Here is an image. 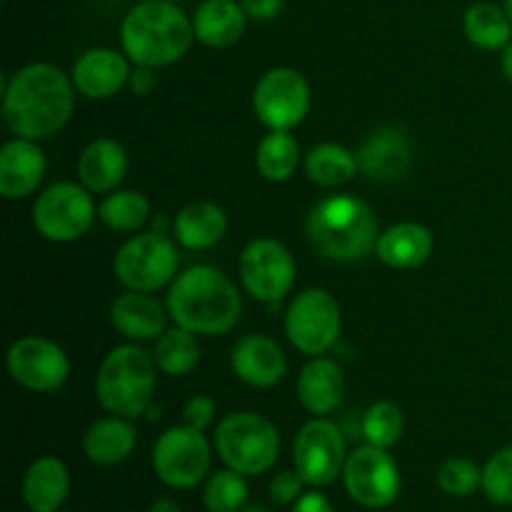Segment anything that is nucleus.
<instances>
[{"label":"nucleus","mask_w":512,"mask_h":512,"mask_svg":"<svg viewBox=\"0 0 512 512\" xmlns=\"http://www.w3.org/2000/svg\"><path fill=\"white\" fill-rule=\"evenodd\" d=\"M75 85L53 63H30L3 80V120L15 138L45 140L68 125Z\"/></svg>","instance_id":"1"},{"label":"nucleus","mask_w":512,"mask_h":512,"mask_svg":"<svg viewBox=\"0 0 512 512\" xmlns=\"http://www.w3.org/2000/svg\"><path fill=\"white\" fill-rule=\"evenodd\" d=\"M165 305L175 325L205 338L230 333L243 315L238 285L213 265H193L178 273Z\"/></svg>","instance_id":"2"},{"label":"nucleus","mask_w":512,"mask_h":512,"mask_svg":"<svg viewBox=\"0 0 512 512\" xmlns=\"http://www.w3.org/2000/svg\"><path fill=\"white\" fill-rule=\"evenodd\" d=\"M193 18L175 0H140L120 23V48L133 65L168 68L190 50Z\"/></svg>","instance_id":"3"},{"label":"nucleus","mask_w":512,"mask_h":512,"mask_svg":"<svg viewBox=\"0 0 512 512\" xmlns=\"http://www.w3.org/2000/svg\"><path fill=\"white\" fill-rule=\"evenodd\" d=\"M310 245L333 263H355L375 253L378 218L365 200L353 195H330L313 205L305 223Z\"/></svg>","instance_id":"4"},{"label":"nucleus","mask_w":512,"mask_h":512,"mask_svg":"<svg viewBox=\"0 0 512 512\" xmlns=\"http://www.w3.org/2000/svg\"><path fill=\"white\" fill-rule=\"evenodd\" d=\"M158 388V365L138 343L110 350L95 373V400L108 415L143 418Z\"/></svg>","instance_id":"5"},{"label":"nucleus","mask_w":512,"mask_h":512,"mask_svg":"<svg viewBox=\"0 0 512 512\" xmlns=\"http://www.w3.org/2000/svg\"><path fill=\"white\" fill-rule=\"evenodd\" d=\"M215 450L225 468L238 470L245 478L260 475L278 463L280 433L265 415L238 410L225 415L215 428Z\"/></svg>","instance_id":"6"},{"label":"nucleus","mask_w":512,"mask_h":512,"mask_svg":"<svg viewBox=\"0 0 512 512\" xmlns=\"http://www.w3.org/2000/svg\"><path fill=\"white\" fill-rule=\"evenodd\" d=\"M180 255L175 238L158 230L125 240L113 258V275L125 290L158 293L178 278Z\"/></svg>","instance_id":"7"},{"label":"nucleus","mask_w":512,"mask_h":512,"mask_svg":"<svg viewBox=\"0 0 512 512\" xmlns=\"http://www.w3.org/2000/svg\"><path fill=\"white\" fill-rule=\"evenodd\" d=\"M98 218L93 193L80 183H55L45 188L33 203V228L48 243L80 240Z\"/></svg>","instance_id":"8"},{"label":"nucleus","mask_w":512,"mask_h":512,"mask_svg":"<svg viewBox=\"0 0 512 512\" xmlns=\"http://www.w3.org/2000/svg\"><path fill=\"white\" fill-rule=\"evenodd\" d=\"M343 330L340 305L328 290L308 288L295 295L285 310V335L305 355H325L335 348Z\"/></svg>","instance_id":"9"},{"label":"nucleus","mask_w":512,"mask_h":512,"mask_svg":"<svg viewBox=\"0 0 512 512\" xmlns=\"http://www.w3.org/2000/svg\"><path fill=\"white\" fill-rule=\"evenodd\" d=\"M150 460L160 483L173 490H193L208 478L213 453L203 430L175 425L155 440Z\"/></svg>","instance_id":"10"},{"label":"nucleus","mask_w":512,"mask_h":512,"mask_svg":"<svg viewBox=\"0 0 512 512\" xmlns=\"http://www.w3.org/2000/svg\"><path fill=\"white\" fill-rule=\"evenodd\" d=\"M240 283L253 300L275 305L293 290L295 260L280 240L255 238L240 253Z\"/></svg>","instance_id":"11"},{"label":"nucleus","mask_w":512,"mask_h":512,"mask_svg":"<svg viewBox=\"0 0 512 512\" xmlns=\"http://www.w3.org/2000/svg\"><path fill=\"white\" fill-rule=\"evenodd\" d=\"M343 485L350 498L365 510H383L400 495V470L393 455L378 445H363L348 455L343 468Z\"/></svg>","instance_id":"12"},{"label":"nucleus","mask_w":512,"mask_h":512,"mask_svg":"<svg viewBox=\"0 0 512 512\" xmlns=\"http://www.w3.org/2000/svg\"><path fill=\"white\" fill-rule=\"evenodd\" d=\"M255 118L268 130H293L308 118L310 85L295 68L268 70L253 90Z\"/></svg>","instance_id":"13"},{"label":"nucleus","mask_w":512,"mask_h":512,"mask_svg":"<svg viewBox=\"0 0 512 512\" xmlns=\"http://www.w3.org/2000/svg\"><path fill=\"white\" fill-rule=\"evenodd\" d=\"M345 438L343 430L328 418H313L298 430L293 443V465L310 488H325L343 475Z\"/></svg>","instance_id":"14"},{"label":"nucleus","mask_w":512,"mask_h":512,"mask_svg":"<svg viewBox=\"0 0 512 512\" xmlns=\"http://www.w3.org/2000/svg\"><path fill=\"white\" fill-rule=\"evenodd\" d=\"M8 375L15 385L30 393H55L70 378V360L55 340L25 335L8 350Z\"/></svg>","instance_id":"15"},{"label":"nucleus","mask_w":512,"mask_h":512,"mask_svg":"<svg viewBox=\"0 0 512 512\" xmlns=\"http://www.w3.org/2000/svg\"><path fill=\"white\" fill-rule=\"evenodd\" d=\"M355 155L365 178L373 183H395L405 178L413 165V143L403 128L383 125L365 138Z\"/></svg>","instance_id":"16"},{"label":"nucleus","mask_w":512,"mask_h":512,"mask_svg":"<svg viewBox=\"0 0 512 512\" xmlns=\"http://www.w3.org/2000/svg\"><path fill=\"white\" fill-rule=\"evenodd\" d=\"M230 368L235 378L250 388H275L288 373V358L278 340L270 335L250 333L243 335L230 350Z\"/></svg>","instance_id":"17"},{"label":"nucleus","mask_w":512,"mask_h":512,"mask_svg":"<svg viewBox=\"0 0 512 512\" xmlns=\"http://www.w3.org/2000/svg\"><path fill=\"white\" fill-rule=\"evenodd\" d=\"M130 58L115 48H90L75 60L70 78L78 95L88 100H108L128 85Z\"/></svg>","instance_id":"18"},{"label":"nucleus","mask_w":512,"mask_h":512,"mask_svg":"<svg viewBox=\"0 0 512 512\" xmlns=\"http://www.w3.org/2000/svg\"><path fill=\"white\" fill-rule=\"evenodd\" d=\"M48 173V160L38 140L13 138L0 150V195L23 200L40 188Z\"/></svg>","instance_id":"19"},{"label":"nucleus","mask_w":512,"mask_h":512,"mask_svg":"<svg viewBox=\"0 0 512 512\" xmlns=\"http://www.w3.org/2000/svg\"><path fill=\"white\" fill-rule=\"evenodd\" d=\"M168 305L153 293L125 290L110 305V323L130 343H150L168 330Z\"/></svg>","instance_id":"20"},{"label":"nucleus","mask_w":512,"mask_h":512,"mask_svg":"<svg viewBox=\"0 0 512 512\" xmlns=\"http://www.w3.org/2000/svg\"><path fill=\"white\" fill-rule=\"evenodd\" d=\"M78 183L93 195H108L120 188L128 173V153L115 138H95L80 153Z\"/></svg>","instance_id":"21"},{"label":"nucleus","mask_w":512,"mask_h":512,"mask_svg":"<svg viewBox=\"0 0 512 512\" xmlns=\"http://www.w3.org/2000/svg\"><path fill=\"white\" fill-rule=\"evenodd\" d=\"M298 400L315 418H328L340 408L345 395V375L335 360L313 358L303 365L298 375Z\"/></svg>","instance_id":"22"},{"label":"nucleus","mask_w":512,"mask_h":512,"mask_svg":"<svg viewBox=\"0 0 512 512\" xmlns=\"http://www.w3.org/2000/svg\"><path fill=\"white\" fill-rule=\"evenodd\" d=\"M173 238L185 250H210L228 233V215L218 203L195 200L173 218Z\"/></svg>","instance_id":"23"},{"label":"nucleus","mask_w":512,"mask_h":512,"mask_svg":"<svg viewBox=\"0 0 512 512\" xmlns=\"http://www.w3.org/2000/svg\"><path fill=\"white\" fill-rule=\"evenodd\" d=\"M435 240L425 225L413 223H395L383 230L375 245V255L380 263L393 270H415L433 255Z\"/></svg>","instance_id":"24"},{"label":"nucleus","mask_w":512,"mask_h":512,"mask_svg":"<svg viewBox=\"0 0 512 512\" xmlns=\"http://www.w3.org/2000/svg\"><path fill=\"white\" fill-rule=\"evenodd\" d=\"M135 443H138V430L133 428V423L120 415H108V418L95 420L85 430L83 453L93 465L113 468L133 455Z\"/></svg>","instance_id":"25"},{"label":"nucleus","mask_w":512,"mask_h":512,"mask_svg":"<svg viewBox=\"0 0 512 512\" xmlns=\"http://www.w3.org/2000/svg\"><path fill=\"white\" fill-rule=\"evenodd\" d=\"M248 25L240 0H203L193 13L195 40L208 48H230L238 43Z\"/></svg>","instance_id":"26"},{"label":"nucleus","mask_w":512,"mask_h":512,"mask_svg":"<svg viewBox=\"0 0 512 512\" xmlns=\"http://www.w3.org/2000/svg\"><path fill=\"white\" fill-rule=\"evenodd\" d=\"M70 493V473L55 455L33 460L23 478V500L30 512H58Z\"/></svg>","instance_id":"27"},{"label":"nucleus","mask_w":512,"mask_h":512,"mask_svg":"<svg viewBox=\"0 0 512 512\" xmlns=\"http://www.w3.org/2000/svg\"><path fill=\"white\" fill-rule=\"evenodd\" d=\"M463 30L480 50H505L512 43V20L505 5L480 0L463 15Z\"/></svg>","instance_id":"28"},{"label":"nucleus","mask_w":512,"mask_h":512,"mask_svg":"<svg viewBox=\"0 0 512 512\" xmlns=\"http://www.w3.org/2000/svg\"><path fill=\"white\" fill-rule=\"evenodd\" d=\"M305 175L320 188H340L360 173L358 155L338 143H320L303 158Z\"/></svg>","instance_id":"29"},{"label":"nucleus","mask_w":512,"mask_h":512,"mask_svg":"<svg viewBox=\"0 0 512 512\" xmlns=\"http://www.w3.org/2000/svg\"><path fill=\"white\" fill-rule=\"evenodd\" d=\"M255 168L270 183H285L300 168V143L290 130H270L255 150Z\"/></svg>","instance_id":"30"},{"label":"nucleus","mask_w":512,"mask_h":512,"mask_svg":"<svg viewBox=\"0 0 512 512\" xmlns=\"http://www.w3.org/2000/svg\"><path fill=\"white\" fill-rule=\"evenodd\" d=\"M153 358L160 373L168 375V378H183V375H190L200 363L198 335L180 328V325L168 328L158 340H155Z\"/></svg>","instance_id":"31"},{"label":"nucleus","mask_w":512,"mask_h":512,"mask_svg":"<svg viewBox=\"0 0 512 512\" xmlns=\"http://www.w3.org/2000/svg\"><path fill=\"white\" fill-rule=\"evenodd\" d=\"M98 218L115 233H140L150 218V203L138 190H113L98 205Z\"/></svg>","instance_id":"32"},{"label":"nucleus","mask_w":512,"mask_h":512,"mask_svg":"<svg viewBox=\"0 0 512 512\" xmlns=\"http://www.w3.org/2000/svg\"><path fill=\"white\" fill-rule=\"evenodd\" d=\"M360 430H363V438L368 440L370 445L390 450L400 438H403L405 415L403 410L395 403H390V400H378V403H373L363 413Z\"/></svg>","instance_id":"33"},{"label":"nucleus","mask_w":512,"mask_h":512,"mask_svg":"<svg viewBox=\"0 0 512 512\" xmlns=\"http://www.w3.org/2000/svg\"><path fill=\"white\" fill-rule=\"evenodd\" d=\"M248 483L238 470H220L203 485V505L208 512H240L248 503Z\"/></svg>","instance_id":"34"},{"label":"nucleus","mask_w":512,"mask_h":512,"mask_svg":"<svg viewBox=\"0 0 512 512\" xmlns=\"http://www.w3.org/2000/svg\"><path fill=\"white\" fill-rule=\"evenodd\" d=\"M438 485L453 498H468L483 488V470L468 458H448L438 468Z\"/></svg>","instance_id":"35"},{"label":"nucleus","mask_w":512,"mask_h":512,"mask_svg":"<svg viewBox=\"0 0 512 512\" xmlns=\"http://www.w3.org/2000/svg\"><path fill=\"white\" fill-rule=\"evenodd\" d=\"M485 498L495 505H512V445H505L498 453L490 455L483 465Z\"/></svg>","instance_id":"36"},{"label":"nucleus","mask_w":512,"mask_h":512,"mask_svg":"<svg viewBox=\"0 0 512 512\" xmlns=\"http://www.w3.org/2000/svg\"><path fill=\"white\" fill-rule=\"evenodd\" d=\"M305 480L300 478L298 470H280L273 480H270V500L275 505H295V500L303 495Z\"/></svg>","instance_id":"37"},{"label":"nucleus","mask_w":512,"mask_h":512,"mask_svg":"<svg viewBox=\"0 0 512 512\" xmlns=\"http://www.w3.org/2000/svg\"><path fill=\"white\" fill-rule=\"evenodd\" d=\"M215 418V400L208 395H193L183 408V425L195 430H205Z\"/></svg>","instance_id":"38"},{"label":"nucleus","mask_w":512,"mask_h":512,"mask_svg":"<svg viewBox=\"0 0 512 512\" xmlns=\"http://www.w3.org/2000/svg\"><path fill=\"white\" fill-rule=\"evenodd\" d=\"M245 15L250 20H258V23H268L275 20L285 8V0H240Z\"/></svg>","instance_id":"39"},{"label":"nucleus","mask_w":512,"mask_h":512,"mask_svg":"<svg viewBox=\"0 0 512 512\" xmlns=\"http://www.w3.org/2000/svg\"><path fill=\"white\" fill-rule=\"evenodd\" d=\"M158 68H148V65H135L133 73H130L128 88L133 90V95L138 98H145V95L153 93L158 88V75H155Z\"/></svg>","instance_id":"40"},{"label":"nucleus","mask_w":512,"mask_h":512,"mask_svg":"<svg viewBox=\"0 0 512 512\" xmlns=\"http://www.w3.org/2000/svg\"><path fill=\"white\" fill-rule=\"evenodd\" d=\"M293 512H335V510L323 493L310 490V493H303L298 500H295Z\"/></svg>","instance_id":"41"},{"label":"nucleus","mask_w":512,"mask_h":512,"mask_svg":"<svg viewBox=\"0 0 512 512\" xmlns=\"http://www.w3.org/2000/svg\"><path fill=\"white\" fill-rule=\"evenodd\" d=\"M500 68H503V75L508 78V83L512 85V43L503 50V55H500Z\"/></svg>","instance_id":"42"},{"label":"nucleus","mask_w":512,"mask_h":512,"mask_svg":"<svg viewBox=\"0 0 512 512\" xmlns=\"http://www.w3.org/2000/svg\"><path fill=\"white\" fill-rule=\"evenodd\" d=\"M150 512H183V510H180V505L175 503V500L160 498V500H155L153 508H150Z\"/></svg>","instance_id":"43"},{"label":"nucleus","mask_w":512,"mask_h":512,"mask_svg":"<svg viewBox=\"0 0 512 512\" xmlns=\"http://www.w3.org/2000/svg\"><path fill=\"white\" fill-rule=\"evenodd\" d=\"M145 415H148V420H158L160 415H163V408H158V405H150L148 413H145Z\"/></svg>","instance_id":"44"},{"label":"nucleus","mask_w":512,"mask_h":512,"mask_svg":"<svg viewBox=\"0 0 512 512\" xmlns=\"http://www.w3.org/2000/svg\"><path fill=\"white\" fill-rule=\"evenodd\" d=\"M240 512H273V510H268V508H260V505H250V508H243Z\"/></svg>","instance_id":"45"},{"label":"nucleus","mask_w":512,"mask_h":512,"mask_svg":"<svg viewBox=\"0 0 512 512\" xmlns=\"http://www.w3.org/2000/svg\"><path fill=\"white\" fill-rule=\"evenodd\" d=\"M505 10H508L510 20H512V0H505Z\"/></svg>","instance_id":"46"},{"label":"nucleus","mask_w":512,"mask_h":512,"mask_svg":"<svg viewBox=\"0 0 512 512\" xmlns=\"http://www.w3.org/2000/svg\"><path fill=\"white\" fill-rule=\"evenodd\" d=\"M58 512H70V510H63V508H60V510H58Z\"/></svg>","instance_id":"47"},{"label":"nucleus","mask_w":512,"mask_h":512,"mask_svg":"<svg viewBox=\"0 0 512 512\" xmlns=\"http://www.w3.org/2000/svg\"><path fill=\"white\" fill-rule=\"evenodd\" d=\"M175 3H178V0H175Z\"/></svg>","instance_id":"48"}]
</instances>
